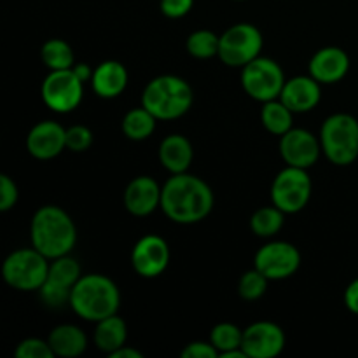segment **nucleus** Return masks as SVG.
Returning a JSON list of instances; mask_svg holds the SVG:
<instances>
[{
	"mask_svg": "<svg viewBox=\"0 0 358 358\" xmlns=\"http://www.w3.org/2000/svg\"><path fill=\"white\" fill-rule=\"evenodd\" d=\"M213 191L203 178L196 175L175 173L163 185L161 210L177 224H196L210 215L213 208Z\"/></svg>",
	"mask_w": 358,
	"mask_h": 358,
	"instance_id": "nucleus-1",
	"label": "nucleus"
},
{
	"mask_svg": "<svg viewBox=\"0 0 358 358\" xmlns=\"http://www.w3.org/2000/svg\"><path fill=\"white\" fill-rule=\"evenodd\" d=\"M31 247L52 261L69 255L77 241V229L72 217L56 205H45L31 217Z\"/></svg>",
	"mask_w": 358,
	"mask_h": 358,
	"instance_id": "nucleus-2",
	"label": "nucleus"
},
{
	"mask_svg": "<svg viewBox=\"0 0 358 358\" xmlns=\"http://www.w3.org/2000/svg\"><path fill=\"white\" fill-rule=\"evenodd\" d=\"M121 294L117 285L108 276L91 275L80 276L70 294V308L77 317L87 322H100L117 313Z\"/></svg>",
	"mask_w": 358,
	"mask_h": 358,
	"instance_id": "nucleus-3",
	"label": "nucleus"
},
{
	"mask_svg": "<svg viewBox=\"0 0 358 358\" xmlns=\"http://www.w3.org/2000/svg\"><path fill=\"white\" fill-rule=\"evenodd\" d=\"M194 101L191 84L178 76H159L150 80L142 93V105L157 121H173L189 112Z\"/></svg>",
	"mask_w": 358,
	"mask_h": 358,
	"instance_id": "nucleus-4",
	"label": "nucleus"
},
{
	"mask_svg": "<svg viewBox=\"0 0 358 358\" xmlns=\"http://www.w3.org/2000/svg\"><path fill=\"white\" fill-rule=\"evenodd\" d=\"M322 152L336 166H348L358 157V121L350 114H332L320 128Z\"/></svg>",
	"mask_w": 358,
	"mask_h": 358,
	"instance_id": "nucleus-5",
	"label": "nucleus"
},
{
	"mask_svg": "<svg viewBox=\"0 0 358 358\" xmlns=\"http://www.w3.org/2000/svg\"><path fill=\"white\" fill-rule=\"evenodd\" d=\"M48 273L49 259L34 247L14 250L2 264L3 282L20 292H38L48 280Z\"/></svg>",
	"mask_w": 358,
	"mask_h": 358,
	"instance_id": "nucleus-6",
	"label": "nucleus"
},
{
	"mask_svg": "<svg viewBox=\"0 0 358 358\" xmlns=\"http://www.w3.org/2000/svg\"><path fill=\"white\" fill-rule=\"evenodd\" d=\"M264 38L261 30L252 23H236L220 35L219 58L224 65L243 69L245 65L261 56Z\"/></svg>",
	"mask_w": 358,
	"mask_h": 358,
	"instance_id": "nucleus-7",
	"label": "nucleus"
},
{
	"mask_svg": "<svg viewBox=\"0 0 358 358\" xmlns=\"http://www.w3.org/2000/svg\"><path fill=\"white\" fill-rule=\"evenodd\" d=\"M241 86L248 96L266 103L280 98L285 86V76L275 59L257 56L241 69Z\"/></svg>",
	"mask_w": 358,
	"mask_h": 358,
	"instance_id": "nucleus-8",
	"label": "nucleus"
},
{
	"mask_svg": "<svg viewBox=\"0 0 358 358\" xmlns=\"http://www.w3.org/2000/svg\"><path fill=\"white\" fill-rule=\"evenodd\" d=\"M311 189V178L304 168L287 166L273 180L271 201L283 213H297L310 203Z\"/></svg>",
	"mask_w": 358,
	"mask_h": 358,
	"instance_id": "nucleus-9",
	"label": "nucleus"
},
{
	"mask_svg": "<svg viewBox=\"0 0 358 358\" xmlns=\"http://www.w3.org/2000/svg\"><path fill=\"white\" fill-rule=\"evenodd\" d=\"M41 94L45 107L58 114H66L76 110L83 101L84 83L72 69L51 70L42 80Z\"/></svg>",
	"mask_w": 358,
	"mask_h": 358,
	"instance_id": "nucleus-10",
	"label": "nucleus"
},
{
	"mask_svg": "<svg viewBox=\"0 0 358 358\" xmlns=\"http://www.w3.org/2000/svg\"><path fill=\"white\" fill-rule=\"evenodd\" d=\"M80 266L70 255H62L49 262L48 280L41 287L38 294L44 304L51 308H62L70 304V294L80 280Z\"/></svg>",
	"mask_w": 358,
	"mask_h": 358,
	"instance_id": "nucleus-11",
	"label": "nucleus"
},
{
	"mask_svg": "<svg viewBox=\"0 0 358 358\" xmlns=\"http://www.w3.org/2000/svg\"><path fill=\"white\" fill-rule=\"evenodd\" d=\"M301 266V254L289 241H271L261 247L255 254L254 268L268 280H285L297 273Z\"/></svg>",
	"mask_w": 358,
	"mask_h": 358,
	"instance_id": "nucleus-12",
	"label": "nucleus"
},
{
	"mask_svg": "<svg viewBox=\"0 0 358 358\" xmlns=\"http://www.w3.org/2000/svg\"><path fill=\"white\" fill-rule=\"evenodd\" d=\"M131 264L142 278H156L163 275L170 264V247L164 238L147 234L135 243L131 252Z\"/></svg>",
	"mask_w": 358,
	"mask_h": 358,
	"instance_id": "nucleus-13",
	"label": "nucleus"
},
{
	"mask_svg": "<svg viewBox=\"0 0 358 358\" xmlns=\"http://www.w3.org/2000/svg\"><path fill=\"white\" fill-rule=\"evenodd\" d=\"M322 152L320 136H315L313 133L303 128H292L280 136V154L287 166L308 168L313 166L318 161Z\"/></svg>",
	"mask_w": 358,
	"mask_h": 358,
	"instance_id": "nucleus-14",
	"label": "nucleus"
},
{
	"mask_svg": "<svg viewBox=\"0 0 358 358\" xmlns=\"http://www.w3.org/2000/svg\"><path fill=\"white\" fill-rule=\"evenodd\" d=\"M285 348V334L273 322H255L243 331L241 350L248 358H275Z\"/></svg>",
	"mask_w": 358,
	"mask_h": 358,
	"instance_id": "nucleus-15",
	"label": "nucleus"
},
{
	"mask_svg": "<svg viewBox=\"0 0 358 358\" xmlns=\"http://www.w3.org/2000/svg\"><path fill=\"white\" fill-rule=\"evenodd\" d=\"M27 149L35 159H55L66 149V129L56 121L37 122L28 131Z\"/></svg>",
	"mask_w": 358,
	"mask_h": 358,
	"instance_id": "nucleus-16",
	"label": "nucleus"
},
{
	"mask_svg": "<svg viewBox=\"0 0 358 358\" xmlns=\"http://www.w3.org/2000/svg\"><path fill=\"white\" fill-rule=\"evenodd\" d=\"M161 192L159 187L152 177H136L126 185L124 191V208L135 217H147L156 208H161Z\"/></svg>",
	"mask_w": 358,
	"mask_h": 358,
	"instance_id": "nucleus-17",
	"label": "nucleus"
},
{
	"mask_svg": "<svg viewBox=\"0 0 358 358\" xmlns=\"http://www.w3.org/2000/svg\"><path fill=\"white\" fill-rule=\"evenodd\" d=\"M280 100L294 114H303V112L313 110L322 100L320 83L311 76H297L294 79L285 80Z\"/></svg>",
	"mask_w": 358,
	"mask_h": 358,
	"instance_id": "nucleus-18",
	"label": "nucleus"
},
{
	"mask_svg": "<svg viewBox=\"0 0 358 358\" xmlns=\"http://www.w3.org/2000/svg\"><path fill=\"white\" fill-rule=\"evenodd\" d=\"M350 70V56L336 45L318 49L310 62V76L320 84H334L345 79Z\"/></svg>",
	"mask_w": 358,
	"mask_h": 358,
	"instance_id": "nucleus-19",
	"label": "nucleus"
},
{
	"mask_svg": "<svg viewBox=\"0 0 358 358\" xmlns=\"http://www.w3.org/2000/svg\"><path fill=\"white\" fill-rule=\"evenodd\" d=\"M128 86V70L121 62L107 59L94 69L91 87L101 98H115Z\"/></svg>",
	"mask_w": 358,
	"mask_h": 358,
	"instance_id": "nucleus-20",
	"label": "nucleus"
},
{
	"mask_svg": "<svg viewBox=\"0 0 358 358\" xmlns=\"http://www.w3.org/2000/svg\"><path fill=\"white\" fill-rule=\"evenodd\" d=\"M194 157L191 142L184 135H168L159 145V161L164 170L175 173H185Z\"/></svg>",
	"mask_w": 358,
	"mask_h": 358,
	"instance_id": "nucleus-21",
	"label": "nucleus"
},
{
	"mask_svg": "<svg viewBox=\"0 0 358 358\" xmlns=\"http://www.w3.org/2000/svg\"><path fill=\"white\" fill-rule=\"evenodd\" d=\"M48 343L55 355L63 358H76L83 355L87 348V338L83 329L70 324H63L52 329Z\"/></svg>",
	"mask_w": 358,
	"mask_h": 358,
	"instance_id": "nucleus-22",
	"label": "nucleus"
},
{
	"mask_svg": "<svg viewBox=\"0 0 358 358\" xmlns=\"http://www.w3.org/2000/svg\"><path fill=\"white\" fill-rule=\"evenodd\" d=\"M93 339L94 345H96V348L100 352L110 355L112 352H115V350L126 345V339H128V325L115 313L112 317L96 322Z\"/></svg>",
	"mask_w": 358,
	"mask_h": 358,
	"instance_id": "nucleus-23",
	"label": "nucleus"
},
{
	"mask_svg": "<svg viewBox=\"0 0 358 358\" xmlns=\"http://www.w3.org/2000/svg\"><path fill=\"white\" fill-rule=\"evenodd\" d=\"M156 115L142 105V107L131 108L129 112H126V115L122 117L121 128L126 138L140 142V140H145L152 135L154 129H156Z\"/></svg>",
	"mask_w": 358,
	"mask_h": 358,
	"instance_id": "nucleus-24",
	"label": "nucleus"
},
{
	"mask_svg": "<svg viewBox=\"0 0 358 358\" xmlns=\"http://www.w3.org/2000/svg\"><path fill=\"white\" fill-rule=\"evenodd\" d=\"M292 117H294V112L283 103L280 98L271 101H266L262 105V110H261V121L262 126L268 129L271 135H285L289 129H292Z\"/></svg>",
	"mask_w": 358,
	"mask_h": 358,
	"instance_id": "nucleus-25",
	"label": "nucleus"
},
{
	"mask_svg": "<svg viewBox=\"0 0 358 358\" xmlns=\"http://www.w3.org/2000/svg\"><path fill=\"white\" fill-rule=\"evenodd\" d=\"M41 58L49 70H66L73 66L72 45L63 38H49L41 48Z\"/></svg>",
	"mask_w": 358,
	"mask_h": 358,
	"instance_id": "nucleus-26",
	"label": "nucleus"
},
{
	"mask_svg": "<svg viewBox=\"0 0 358 358\" xmlns=\"http://www.w3.org/2000/svg\"><path fill=\"white\" fill-rule=\"evenodd\" d=\"M285 222V213L278 206H262L252 215L250 229L261 238H271L278 233Z\"/></svg>",
	"mask_w": 358,
	"mask_h": 358,
	"instance_id": "nucleus-27",
	"label": "nucleus"
},
{
	"mask_svg": "<svg viewBox=\"0 0 358 358\" xmlns=\"http://www.w3.org/2000/svg\"><path fill=\"white\" fill-rule=\"evenodd\" d=\"M220 35H215L210 30H196L187 37L185 48L192 58L208 59L219 56Z\"/></svg>",
	"mask_w": 358,
	"mask_h": 358,
	"instance_id": "nucleus-28",
	"label": "nucleus"
},
{
	"mask_svg": "<svg viewBox=\"0 0 358 358\" xmlns=\"http://www.w3.org/2000/svg\"><path fill=\"white\" fill-rule=\"evenodd\" d=\"M241 341H243V331L234 324H229V322L215 325L210 332V343L217 348L219 357L222 353L231 352V350L241 348Z\"/></svg>",
	"mask_w": 358,
	"mask_h": 358,
	"instance_id": "nucleus-29",
	"label": "nucleus"
},
{
	"mask_svg": "<svg viewBox=\"0 0 358 358\" xmlns=\"http://www.w3.org/2000/svg\"><path fill=\"white\" fill-rule=\"evenodd\" d=\"M269 280L262 275L259 269H250V271L243 273V276L238 282V294L241 299L245 301H257L268 290Z\"/></svg>",
	"mask_w": 358,
	"mask_h": 358,
	"instance_id": "nucleus-30",
	"label": "nucleus"
},
{
	"mask_svg": "<svg viewBox=\"0 0 358 358\" xmlns=\"http://www.w3.org/2000/svg\"><path fill=\"white\" fill-rule=\"evenodd\" d=\"M14 355L16 358H52L55 352L48 341H42L38 338H28L17 345Z\"/></svg>",
	"mask_w": 358,
	"mask_h": 358,
	"instance_id": "nucleus-31",
	"label": "nucleus"
},
{
	"mask_svg": "<svg viewBox=\"0 0 358 358\" xmlns=\"http://www.w3.org/2000/svg\"><path fill=\"white\" fill-rule=\"evenodd\" d=\"M93 143V133L87 126L76 124L66 128V149L72 152H84Z\"/></svg>",
	"mask_w": 358,
	"mask_h": 358,
	"instance_id": "nucleus-32",
	"label": "nucleus"
},
{
	"mask_svg": "<svg viewBox=\"0 0 358 358\" xmlns=\"http://www.w3.org/2000/svg\"><path fill=\"white\" fill-rule=\"evenodd\" d=\"M20 191L16 182L7 175H0V212H9L16 206Z\"/></svg>",
	"mask_w": 358,
	"mask_h": 358,
	"instance_id": "nucleus-33",
	"label": "nucleus"
},
{
	"mask_svg": "<svg viewBox=\"0 0 358 358\" xmlns=\"http://www.w3.org/2000/svg\"><path fill=\"white\" fill-rule=\"evenodd\" d=\"M180 357L184 358H219V352L212 343L194 341L189 343L180 352Z\"/></svg>",
	"mask_w": 358,
	"mask_h": 358,
	"instance_id": "nucleus-34",
	"label": "nucleus"
},
{
	"mask_svg": "<svg viewBox=\"0 0 358 358\" xmlns=\"http://www.w3.org/2000/svg\"><path fill=\"white\" fill-rule=\"evenodd\" d=\"M194 0H161V13L166 17H184L192 9Z\"/></svg>",
	"mask_w": 358,
	"mask_h": 358,
	"instance_id": "nucleus-35",
	"label": "nucleus"
},
{
	"mask_svg": "<svg viewBox=\"0 0 358 358\" xmlns=\"http://www.w3.org/2000/svg\"><path fill=\"white\" fill-rule=\"evenodd\" d=\"M345 306L352 311L353 315H358V278L353 280L345 290Z\"/></svg>",
	"mask_w": 358,
	"mask_h": 358,
	"instance_id": "nucleus-36",
	"label": "nucleus"
},
{
	"mask_svg": "<svg viewBox=\"0 0 358 358\" xmlns=\"http://www.w3.org/2000/svg\"><path fill=\"white\" fill-rule=\"evenodd\" d=\"M72 70L73 73L83 80V83H91V77H93L94 70H91L90 65H86V63H79V65H73Z\"/></svg>",
	"mask_w": 358,
	"mask_h": 358,
	"instance_id": "nucleus-37",
	"label": "nucleus"
},
{
	"mask_svg": "<svg viewBox=\"0 0 358 358\" xmlns=\"http://www.w3.org/2000/svg\"><path fill=\"white\" fill-rule=\"evenodd\" d=\"M110 358H142L143 355L138 352V350L135 348H129V346H121L119 350H115V352H112Z\"/></svg>",
	"mask_w": 358,
	"mask_h": 358,
	"instance_id": "nucleus-38",
	"label": "nucleus"
},
{
	"mask_svg": "<svg viewBox=\"0 0 358 358\" xmlns=\"http://www.w3.org/2000/svg\"><path fill=\"white\" fill-rule=\"evenodd\" d=\"M236 2H241V0H236Z\"/></svg>",
	"mask_w": 358,
	"mask_h": 358,
	"instance_id": "nucleus-39",
	"label": "nucleus"
}]
</instances>
